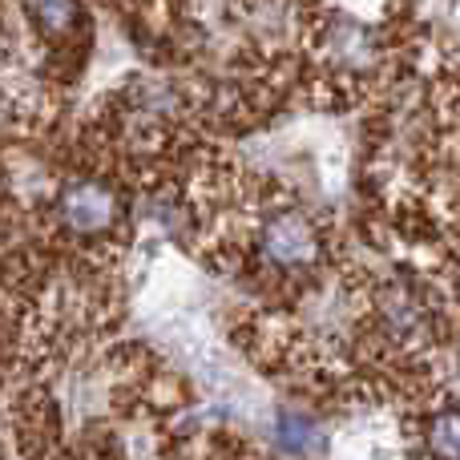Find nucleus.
<instances>
[{
	"mask_svg": "<svg viewBox=\"0 0 460 460\" xmlns=\"http://www.w3.org/2000/svg\"><path fill=\"white\" fill-rule=\"evenodd\" d=\"M259 259L275 270H311L323 259V230L299 207H279L259 223Z\"/></svg>",
	"mask_w": 460,
	"mask_h": 460,
	"instance_id": "f257e3e1",
	"label": "nucleus"
},
{
	"mask_svg": "<svg viewBox=\"0 0 460 460\" xmlns=\"http://www.w3.org/2000/svg\"><path fill=\"white\" fill-rule=\"evenodd\" d=\"M118 215H121L118 194L105 182H97V178H77V182H69L57 194V218L73 234H102V230L118 223Z\"/></svg>",
	"mask_w": 460,
	"mask_h": 460,
	"instance_id": "f03ea898",
	"label": "nucleus"
},
{
	"mask_svg": "<svg viewBox=\"0 0 460 460\" xmlns=\"http://www.w3.org/2000/svg\"><path fill=\"white\" fill-rule=\"evenodd\" d=\"M429 445L440 460H456V416H453V408H445V412L432 416Z\"/></svg>",
	"mask_w": 460,
	"mask_h": 460,
	"instance_id": "7ed1b4c3",
	"label": "nucleus"
}]
</instances>
